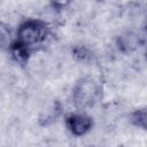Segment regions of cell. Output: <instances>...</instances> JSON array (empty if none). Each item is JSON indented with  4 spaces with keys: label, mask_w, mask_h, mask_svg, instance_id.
I'll return each mask as SVG.
<instances>
[{
    "label": "cell",
    "mask_w": 147,
    "mask_h": 147,
    "mask_svg": "<svg viewBox=\"0 0 147 147\" xmlns=\"http://www.w3.org/2000/svg\"><path fill=\"white\" fill-rule=\"evenodd\" d=\"M48 36L47 25L39 20H28L23 22L17 30V40L15 41L28 52L41 45Z\"/></svg>",
    "instance_id": "obj_1"
},
{
    "label": "cell",
    "mask_w": 147,
    "mask_h": 147,
    "mask_svg": "<svg viewBox=\"0 0 147 147\" xmlns=\"http://www.w3.org/2000/svg\"><path fill=\"white\" fill-rule=\"evenodd\" d=\"M100 86L92 78H82L76 83L72 92L74 102L79 108L92 107L99 99Z\"/></svg>",
    "instance_id": "obj_2"
},
{
    "label": "cell",
    "mask_w": 147,
    "mask_h": 147,
    "mask_svg": "<svg viewBox=\"0 0 147 147\" xmlns=\"http://www.w3.org/2000/svg\"><path fill=\"white\" fill-rule=\"evenodd\" d=\"M67 127L69 131L77 137L84 136L92 129V119L91 117L84 115V114H71L65 119Z\"/></svg>",
    "instance_id": "obj_3"
},
{
    "label": "cell",
    "mask_w": 147,
    "mask_h": 147,
    "mask_svg": "<svg viewBox=\"0 0 147 147\" xmlns=\"http://www.w3.org/2000/svg\"><path fill=\"white\" fill-rule=\"evenodd\" d=\"M117 45L122 52H132L139 47V36L134 32H124L118 37Z\"/></svg>",
    "instance_id": "obj_4"
},
{
    "label": "cell",
    "mask_w": 147,
    "mask_h": 147,
    "mask_svg": "<svg viewBox=\"0 0 147 147\" xmlns=\"http://www.w3.org/2000/svg\"><path fill=\"white\" fill-rule=\"evenodd\" d=\"M72 54H74V57L77 59L78 61H86L91 57V52L87 47L83 46V45H79V46H76L74 49H72Z\"/></svg>",
    "instance_id": "obj_5"
},
{
    "label": "cell",
    "mask_w": 147,
    "mask_h": 147,
    "mask_svg": "<svg viewBox=\"0 0 147 147\" xmlns=\"http://www.w3.org/2000/svg\"><path fill=\"white\" fill-rule=\"evenodd\" d=\"M10 41V32L6 24L0 22V49L7 47Z\"/></svg>",
    "instance_id": "obj_6"
},
{
    "label": "cell",
    "mask_w": 147,
    "mask_h": 147,
    "mask_svg": "<svg viewBox=\"0 0 147 147\" xmlns=\"http://www.w3.org/2000/svg\"><path fill=\"white\" fill-rule=\"evenodd\" d=\"M134 125L141 127V129H145L146 126V111L144 109H139V110H136L133 114H132V119Z\"/></svg>",
    "instance_id": "obj_7"
}]
</instances>
